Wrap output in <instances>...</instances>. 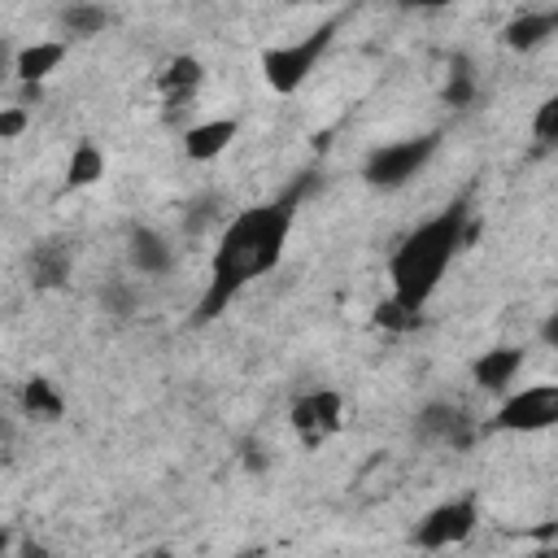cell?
I'll return each instance as SVG.
<instances>
[{"label":"cell","instance_id":"17","mask_svg":"<svg viewBox=\"0 0 558 558\" xmlns=\"http://www.w3.org/2000/svg\"><path fill=\"white\" fill-rule=\"evenodd\" d=\"M22 410H26L31 418L52 423V418H61V414H65V397L57 392V384H52V379L35 375V379H26V384H22Z\"/></svg>","mask_w":558,"mask_h":558},{"label":"cell","instance_id":"26","mask_svg":"<svg viewBox=\"0 0 558 558\" xmlns=\"http://www.w3.org/2000/svg\"><path fill=\"white\" fill-rule=\"evenodd\" d=\"M541 340H545V344H558V314H549V318H545V327H541Z\"/></svg>","mask_w":558,"mask_h":558},{"label":"cell","instance_id":"15","mask_svg":"<svg viewBox=\"0 0 558 558\" xmlns=\"http://www.w3.org/2000/svg\"><path fill=\"white\" fill-rule=\"evenodd\" d=\"M109 22H113V13L105 4H96V0H74V4L61 9L65 39H96V35L109 31Z\"/></svg>","mask_w":558,"mask_h":558},{"label":"cell","instance_id":"28","mask_svg":"<svg viewBox=\"0 0 558 558\" xmlns=\"http://www.w3.org/2000/svg\"><path fill=\"white\" fill-rule=\"evenodd\" d=\"M292 4H331V0H292Z\"/></svg>","mask_w":558,"mask_h":558},{"label":"cell","instance_id":"27","mask_svg":"<svg viewBox=\"0 0 558 558\" xmlns=\"http://www.w3.org/2000/svg\"><path fill=\"white\" fill-rule=\"evenodd\" d=\"M401 4H410V9H449L458 0H401Z\"/></svg>","mask_w":558,"mask_h":558},{"label":"cell","instance_id":"2","mask_svg":"<svg viewBox=\"0 0 558 558\" xmlns=\"http://www.w3.org/2000/svg\"><path fill=\"white\" fill-rule=\"evenodd\" d=\"M466 231H471L466 201H453L440 214L423 218L414 231H405L397 240V248L388 253V296L401 301L405 310L423 314L427 301L440 292L453 257L462 253Z\"/></svg>","mask_w":558,"mask_h":558},{"label":"cell","instance_id":"5","mask_svg":"<svg viewBox=\"0 0 558 558\" xmlns=\"http://www.w3.org/2000/svg\"><path fill=\"white\" fill-rule=\"evenodd\" d=\"M558 423V384L541 379V384H523V388H506L497 414L488 418V432H510V436H532V432H549Z\"/></svg>","mask_w":558,"mask_h":558},{"label":"cell","instance_id":"13","mask_svg":"<svg viewBox=\"0 0 558 558\" xmlns=\"http://www.w3.org/2000/svg\"><path fill=\"white\" fill-rule=\"evenodd\" d=\"M554 31H558V13L554 9H523L501 26V44L510 52H536V48H545L554 39Z\"/></svg>","mask_w":558,"mask_h":558},{"label":"cell","instance_id":"3","mask_svg":"<svg viewBox=\"0 0 558 558\" xmlns=\"http://www.w3.org/2000/svg\"><path fill=\"white\" fill-rule=\"evenodd\" d=\"M336 31H340V17L323 22L318 31L301 35V39H292V44H270V48L262 52V78H266V87H270L275 96H296V92L310 83V74L318 70V61H323V52L331 48Z\"/></svg>","mask_w":558,"mask_h":558},{"label":"cell","instance_id":"7","mask_svg":"<svg viewBox=\"0 0 558 558\" xmlns=\"http://www.w3.org/2000/svg\"><path fill=\"white\" fill-rule=\"evenodd\" d=\"M475 523H480L475 497H449V501L432 506V510L414 523L410 545H418V549H453V545H462V541L475 532Z\"/></svg>","mask_w":558,"mask_h":558},{"label":"cell","instance_id":"14","mask_svg":"<svg viewBox=\"0 0 558 558\" xmlns=\"http://www.w3.org/2000/svg\"><path fill=\"white\" fill-rule=\"evenodd\" d=\"M201 83H205V65H201V57H192V52L170 57L166 70L157 74V87H161V100H166V105H187V100L201 92Z\"/></svg>","mask_w":558,"mask_h":558},{"label":"cell","instance_id":"21","mask_svg":"<svg viewBox=\"0 0 558 558\" xmlns=\"http://www.w3.org/2000/svg\"><path fill=\"white\" fill-rule=\"evenodd\" d=\"M375 323H379V327H388V331H414V327L423 323V314H414V310H405L401 301H392V296H388V301H379V305H375Z\"/></svg>","mask_w":558,"mask_h":558},{"label":"cell","instance_id":"24","mask_svg":"<svg viewBox=\"0 0 558 558\" xmlns=\"http://www.w3.org/2000/svg\"><path fill=\"white\" fill-rule=\"evenodd\" d=\"M240 462H244L248 471H266V466H270L266 445H262V440H244V445H240Z\"/></svg>","mask_w":558,"mask_h":558},{"label":"cell","instance_id":"11","mask_svg":"<svg viewBox=\"0 0 558 558\" xmlns=\"http://www.w3.org/2000/svg\"><path fill=\"white\" fill-rule=\"evenodd\" d=\"M523 362H527V353H523L519 344L484 349V353L471 362V384H475L480 392H497V397H501L506 388H514V379H519Z\"/></svg>","mask_w":558,"mask_h":558},{"label":"cell","instance_id":"12","mask_svg":"<svg viewBox=\"0 0 558 558\" xmlns=\"http://www.w3.org/2000/svg\"><path fill=\"white\" fill-rule=\"evenodd\" d=\"M240 135V118H205L196 126L183 131V157L187 161H218Z\"/></svg>","mask_w":558,"mask_h":558},{"label":"cell","instance_id":"23","mask_svg":"<svg viewBox=\"0 0 558 558\" xmlns=\"http://www.w3.org/2000/svg\"><path fill=\"white\" fill-rule=\"evenodd\" d=\"M31 126V109L26 105H4L0 109V140H17Z\"/></svg>","mask_w":558,"mask_h":558},{"label":"cell","instance_id":"18","mask_svg":"<svg viewBox=\"0 0 558 558\" xmlns=\"http://www.w3.org/2000/svg\"><path fill=\"white\" fill-rule=\"evenodd\" d=\"M70 266H74V257L61 244H39L35 257H31V275H35L39 288H57L61 279H70Z\"/></svg>","mask_w":558,"mask_h":558},{"label":"cell","instance_id":"29","mask_svg":"<svg viewBox=\"0 0 558 558\" xmlns=\"http://www.w3.org/2000/svg\"><path fill=\"white\" fill-rule=\"evenodd\" d=\"M0 549H9V536H0Z\"/></svg>","mask_w":558,"mask_h":558},{"label":"cell","instance_id":"1","mask_svg":"<svg viewBox=\"0 0 558 558\" xmlns=\"http://www.w3.org/2000/svg\"><path fill=\"white\" fill-rule=\"evenodd\" d=\"M314 187V174L296 179L292 187H283L279 196L270 201H257L240 214H231L214 240V253H209V279H205V292L196 296L192 305V327H205L214 318H222V310L248 288L257 283L262 275H270L292 240V227H296V214H301V201L305 192Z\"/></svg>","mask_w":558,"mask_h":558},{"label":"cell","instance_id":"20","mask_svg":"<svg viewBox=\"0 0 558 558\" xmlns=\"http://www.w3.org/2000/svg\"><path fill=\"white\" fill-rule=\"evenodd\" d=\"M100 305H105L113 318H131V314L140 310V292H135L126 279H113V283H105V292H100Z\"/></svg>","mask_w":558,"mask_h":558},{"label":"cell","instance_id":"8","mask_svg":"<svg viewBox=\"0 0 558 558\" xmlns=\"http://www.w3.org/2000/svg\"><path fill=\"white\" fill-rule=\"evenodd\" d=\"M414 436L423 445H445V449H466L475 440V418L453 405V401H427L414 418Z\"/></svg>","mask_w":558,"mask_h":558},{"label":"cell","instance_id":"22","mask_svg":"<svg viewBox=\"0 0 558 558\" xmlns=\"http://www.w3.org/2000/svg\"><path fill=\"white\" fill-rule=\"evenodd\" d=\"M532 135H536L541 148H554L558 144V96H545L541 100V109L532 118Z\"/></svg>","mask_w":558,"mask_h":558},{"label":"cell","instance_id":"16","mask_svg":"<svg viewBox=\"0 0 558 558\" xmlns=\"http://www.w3.org/2000/svg\"><path fill=\"white\" fill-rule=\"evenodd\" d=\"M100 179H105V153H100V144L96 140H78L74 153H70V161H65V187L70 192H83V187H92Z\"/></svg>","mask_w":558,"mask_h":558},{"label":"cell","instance_id":"19","mask_svg":"<svg viewBox=\"0 0 558 558\" xmlns=\"http://www.w3.org/2000/svg\"><path fill=\"white\" fill-rule=\"evenodd\" d=\"M475 92H480V78H475V70H471V61H466V57H453V61H449V78H445V105L466 109V105L475 100Z\"/></svg>","mask_w":558,"mask_h":558},{"label":"cell","instance_id":"4","mask_svg":"<svg viewBox=\"0 0 558 558\" xmlns=\"http://www.w3.org/2000/svg\"><path fill=\"white\" fill-rule=\"evenodd\" d=\"M440 148V135L436 131H423V135H410V140H392V144H375L362 161V179L379 192H397L405 187L414 174L427 170V161L436 157Z\"/></svg>","mask_w":558,"mask_h":558},{"label":"cell","instance_id":"6","mask_svg":"<svg viewBox=\"0 0 558 558\" xmlns=\"http://www.w3.org/2000/svg\"><path fill=\"white\" fill-rule=\"evenodd\" d=\"M288 423L305 449H318L344 427V392L340 388H310L288 405Z\"/></svg>","mask_w":558,"mask_h":558},{"label":"cell","instance_id":"10","mask_svg":"<svg viewBox=\"0 0 558 558\" xmlns=\"http://www.w3.org/2000/svg\"><path fill=\"white\" fill-rule=\"evenodd\" d=\"M70 57V39H35V44H22L13 52V78L26 87V92H39V83H48Z\"/></svg>","mask_w":558,"mask_h":558},{"label":"cell","instance_id":"9","mask_svg":"<svg viewBox=\"0 0 558 558\" xmlns=\"http://www.w3.org/2000/svg\"><path fill=\"white\" fill-rule=\"evenodd\" d=\"M126 266L140 279H166L174 270V244L157 227H131L126 235Z\"/></svg>","mask_w":558,"mask_h":558},{"label":"cell","instance_id":"25","mask_svg":"<svg viewBox=\"0 0 558 558\" xmlns=\"http://www.w3.org/2000/svg\"><path fill=\"white\" fill-rule=\"evenodd\" d=\"M13 52H17V48L0 35V78H9V74H13Z\"/></svg>","mask_w":558,"mask_h":558}]
</instances>
